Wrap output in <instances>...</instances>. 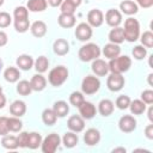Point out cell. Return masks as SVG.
I'll return each instance as SVG.
<instances>
[{"instance_id": "1", "label": "cell", "mask_w": 153, "mask_h": 153, "mask_svg": "<svg viewBox=\"0 0 153 153\" xmlns=\"http://www.w3.org/2000/svg\"><path fill=\"white\" fill-rule=\"evenodd\" d=\"M68 75H69V72H68V68L66 66H63V65L56 66L49 71L48 82L54 87H60L67 81Z\"/></svg>"}, {"instance_id": "2", "label": "cell", "mask_w": 153, "mask_h": 153, "mask_svg": "<svg viewBox=\"0 0 153 153\" xmlns=\"http://www.w3.org/2000/svg\"><path fill=\"white\" fill-rule=\"evenodd\" d=\"M123 29V35H124V39L133 43L136 42L140 37V23L137 19L129 17L124 20V26Z\"/></svg>"}, {"instance_id": "3", "label": "cell", "mask_w": 153, "mask_h": 153, "mask_svg": "<svg viewBox=\"0 0 153 153\" xmlns=\"http://www.w3.org/2000/svg\"><path fill=\"white\" fill-rule=\"evenodd\" d=\"M109 72L110 73H118L123 74L128 72L131 67V59L128 55H118L115 59H111L108 62Z\"/></svg>"}, {"instance_id": "4", "label": "cell", "mask_w": 153, "mask_h": 153, "mask_svg": "<svg viewBox=\"0 0 153 153\" xmlns=\"http://www.w3.org/2000/svg\"><path fill=\"white\" fill-rule=\"evenodd\" d=\"M102 54V50L98 44L96 43H86L80 47L78 51V57L82 62H90L98 59Z\"/></svg>"}, {"instance_id": "5", "label": "cell", "mask_w": 153, "mask_h": 153, "mask_svg": "<svg viewBox=\"0 0 153 153\" xmlns=\"http://www.w3.org/2000/svg\"><path fill=\"white\" fill-rule=\"evenodd\" d=\"M100 88V80L97 75L88 74L86 75L81 81V92L86 96L94 94Z\"/></svg>"}, {"instance_id": "6", "label": "cell", "mask_w": 153, "mask_h": 153, "mask_svg": "<svg viewBox=\"0 0 153 153\" xmlns=\"http://www.w3.org/2000/svg\"><path fill=\"white\" fill-rule=\"evenodd\" d=\"M60 145H61L60 135L57 133H50L42 140L41 149L43 153H55Z\"/></svg>"}, {"instance_id": "7", "label": "cell", "mask_w": 153, "mask_h": 153, "mask_svg": "<svg viewBox=\"0 0 153 153\" xmlns=\"http://www.w3.org/2000/svg\"><path fill=\"white\" fill-rule=\"evenodd\" d=\"M126 80L122 74L118 73H110L106 79V87L111 92H118L124 87Z\"/></svg>"}, {"instance_id": "8", "label": "cell", "mask_w": 153, "mask_h": 153, "mask_svg": "<svg viewBox=\"0 0 153 153\" xmlns=\"http://www.w3.org/2000/svg\"><path fill=\"white\" fill-rule=\"evenodd\" d=\"M136 126H137V122L131 115H123L118 120V129L122 133H126V134L133 133L136 129Z\"/></svg>"}, {"instance_id": "9", "label": "cell", "mask_w": 153, "mask_h": 153, "mask_svg": "<svg viewBox=\"0 0 153 153\" xmlns=\"http://www.w3.org/2000/svg\"><path fill=\"white\" fill-rule=\"evenodd\" d=\"M74 35H75V37L80 42H86V41L91 39V37L93 35V30H92V27L87 23L82 22V23H79L76 25L75 31H74Z\"/></svg>"}, {"instance_id": "10", "label": "cell", "mask_w": 153, "mask_h": 153, "mask_svg": "<svg viewBox=\"0 0 153 153\" xmlns=\"http://www.w3.org/2000/svg\"><path fill=\"white\" fill-rule=\"evenodd\" d=\"M87 24L91 27H99L104 23V13L99 8H92L87 12Z\"/></svg>"}, {"instance_id": "11", "label": "cell", "mask_w": 153, "mask_h": 153, "mask_svg": "<svg viewBox=\"0 0 153 153\" xmlns=\"http://www.w3.org/2000/svg\"><path fill=\"white\" fill-rule=\"evenodd\" d=\"M105 23L111 26V27H116L120 26L122 23V13L120 12V10L116 8H109L105 12V17H104Z\"/></svg>"}, {"instance_id": "12", "label": "cell", "mask_w": 153, "mask_h": 153, "mask_svg": "<svg viewBox=\"0 0 153 153\" xmlns=\"http://www.w3.org/2000/svg\"><path fill=\"white\" fill-rule=\"evenodd\" d=\"M67 127L71 131L74 133H81L85 129V120L80 115H72L67 120Z\"/></svg>"}, {"instance_id": "13", "label": "cell", "mask_w": 153, "mask_h": 153, "mask_svg": "<svg viewBox=\"0 0 153 153\" xmlns=\"http://www.w3.org/2000/svg\"><path fill=\"white\" fill-rule=\"evenodd\" d=\"M91 69H92L93 74L97 75V76H105V75L109 73V66H108V62H105V60L99 59V57L92 61Z\"/></svg>"}, {"instance_id": "14", "label": "cell", "mask_w": 153, "mask_h": 153, "mask_svg": "<svg viewBox=\"0 0 153 153\" xmlns=\"http://www.w3.org/2000/svg\"><path fill=\"white\" fill-rule=\"evenodd\" d=\"M100 131L96 128H88L84 134V142L86 146H96L100 141Z\"/></svg>"}, {"instance_id": "15", "label": "cell", "mask_w": 153, "mask_h": 153, "mask_svg": "<svg viewBox=\"0 0 153 153\" xmlns=\"http://www.w3.org/2000/svg\"><path fill=\"white\" fill-rule=\"evenodd\" d=\"M79 115L84 118V120H91L96 116L97 114V109H96V105L91 102H84L79 108Z\"/></svg>"}, {"instance_id": "16", "label": "cell", "mask_w": 153, "mask_h": 153, "mask_svg": "<svg viewBox=\"0 0 153 153\" xmlns=\"http://www.w3.org/2000/svg\"><path fill=\"white\" fill-rule=\"evenodd\" d=\"M115 110V104L111 99H108V98H104L102 99L99 103H98V108H97V111L99 112L100 116L103 117H109L110 115H112Z\"/></svg>"}, {"instance_id": "17", "label": "cell", "mask_w": 153, "mask_h": 153, "mask_svg": "<svg viewBox=\"0 0 153 153\" xmlns=\"http://www.w3.org/2000/svg\"><path fill=\"white\" fill-rule=\"evenodd\" d=\"M47 79L45 76L42 74V73H37L35 75H32L31 80H30V85H31V88L32 91H36V92H41L43 91L45 87H47Z\"/></svg>"}, {"instance_id": "18", "label": "cell", "mask_w": 153, "mask_h": 153, "mask_svg": "<svg viewBox=\"0 0 153 153\" xmlns=\"http://www.w3.org/2000/svg\"><path fill=\"white\" fill-rule=\"evenodd\" d=\"M47 30H48V26L43 20H36L30 25V31H31L32 36L36 38L44 37L47 33Z\"/></svg>"}, {"instance_id": "19", "label": "cell", "mask_w": 153, "mask_h": 153, "mask_svg": "<svg viewBox=\"0 0 153 153\" xmlns=\"http://www.w3.org/2000/svg\"><path fill=\"white\" fill-rule=\"evenodd\" d=\"M120 12L127 16H133L139 12V6L133 0H123L120 2Z\"/></svg>"}, {"instance_id": "20", "label": "cell", "mask_w": 153, "mask_h": 153, "mask_svg": "<svg viewBox=\"0 0 153 153\" xmlns=\"http://www.w3.org/2000/svg\"><path fill=\"white\" fill-rule=\"evenodd\" d=\"M53 50L59 56H65L69 53V43L65 38H57L55 39L53 44Z\"/></svg>"}, {"instance_id": "21", "label": "cell", "mask_w": 153, "mask_h": 153, "mask_svg": "<svg viewBox=\"0 0 153 153\" xmlns=\"http://www.w3.org/2000/svg\"><path fill=\"white\" fill-rule=\"evenodd\" d=\"M104 57L111 60V59H115L117 57L118 55H121V47L120 44H115V43H106L104 47H103V50H102Z\"/></svg>"}, {"instance_id": "22", "label": "cell", "mask_w": 153, "mask_h": 153, "mask_svg": "<svg viewBox=\"0 0 153 153\" xmlns=\"http://www.w3.org/2000/svg\"><path fill=\"white\" fill-rule=\"evenodd\" d=\"M33 62H35V60L32 59V56L27 55V54H22L16 60L17 67L22 71H30L33 67Z\"/></svg>"}, {"instance_id": "23", "label": "cell", "mask_w": 153, "mask_h": 153, "mask_svg": "<svg viewBox=\"0 0 153 153\" xmlns=\"http://www.w3.org/2000/svg\"><path fill=\"white\" fill-rule=\"evenodd\" d=\"M57 23L63 29H71L75 25L76 23V18L74 14H69V13H60L57 17Z\"/></svg>"}, {"instance_id": "24", "label": "cell", "mask_w": 153, "mask_h": 153, "mask_svg": "<svg viewBox=\"0 0 153 153\" xmlns=\"http://www.w3.org/2000/svg\"><path fill=\"white\" fill-rule=\"evenodd\" d=\"M10 112L12 116H16V117H22L26 114V104L25 102L23 100H14L12 102V104L10 105Z\"/></svg>"}, {"instance_id": "25", "label": "cell", "mask_w": 153, "mask_h": 153, "mask_svg": "<svg viewBox=\"0 0 153 153\" xmlns=\"http://www.w3.org/2000/svg\"><path fill=\"white\" fill-rule=\"evenodd\" d=\"M61 143H63V146L66 148H73L79 143V136L74 131H67L63 134V136L61 137Z\"/></svg>"}, {"instance_id": "26", "label": "cell", "mask_w": 153, "mask_h": 153, "mask_svg": "<svg viewBox=\"0 0 153 153\" xmlns=\"http://www.w3.org/2000/svg\"><path fill=\"white\" fill-rule=\"evenodd\" d=\"M4 78L10 84L17 82L19 80V78H20V71H19V68L18 67H13V66L7 67L4 71Z\"/></svg>"}, {"instance_id": "27", "label": "cell", "mask_w": 153, "mask_h": 153, "mask_svg": "<svg viewBox=\"0 0 153 153\" xmlns=\"http://www.w3.org/2000/svg\"><path fill=\"white\" fill-rule=\"evenodd\" d=\"M108 38L111 43L115 44H121L124 42V35H123V29L121 26H116L112 27L108 35Z\"/></svg>"}, {"instance_id": "28", "label": "cell", "mask_w": 153, "mask_h": 153, "mask_svg": "<svg viewBox=\"0 0 153 153\" xmlns=\"http://www.w3.org/2000/svg\"><path fill=\"white\" fill-rule=\"evenodd\" d=\"M53 110H54V112L56 114L57 117L63 118V117H66V116L68 115V112H69V105H68L67 102H65V100H57V102L54 103Z\"/></svg>"}, {"instance_id": "29", "label": "cell", "mask_w": 153, "mask_h": 153, "mask_svg": "<svg viewBox=\"0 0 153 153\" xmlns=\"http://www.w3.org/2000/svg\"><path fill=\"white\" fill-rule=\"evenodd\" d=\"M48 7L47 0H27L26 8L30 12H43Z\"/></svg>"}, {"instance_id": "30", "label": "cell", "mask_w": 153, "mask_h": 153, "mask_svg": "<svg viewBox=\"0 0 153 153\" xmlns=\"http://www.w3.org/2000/svg\"><path fill=\"white\" fill-rule=\"evenodd\" d=\"M129 109L133 115H142L147 109V104L141 99H134V100H130Z\"/></svg>"}, {"instance_id": "31", "label": "cell", "mask_w": 153, "mask_h": 153, "mask_svg": "<svg viewBox=\"0 0 153 153\" xmlns=\"http://www.w3.org/2000/svg\"><path fill=\"white\" fill-rule=\"evenodd\" d=\"M42 135L37 131H31L29 133V139H27V147L26 148H30V149H37L38 147H41V143H42Z\"/></svg>"}, {"instance_id": "32", "label": "cell", "mask_w": 153, "mask_h": 153, "mask_svg": "<svg viewBox=\"0 0 153 153\" xmlns=\"http://www.w3.org/2000/svg\"><path fill=\"white\" fill-rule=\"evenodd\" d=\"M42 121H43V123L45 124V126H48V127H51V126H54L55 123H56V121H57V116H56V114L54 112V110L53 109H44L43 111H42Z\"/></svg>"}, {"instance_id": "33", "label": "cell", "mask_w": 153, "mask_h": 153, "mask_svg": "<svg viewBox=\"0 0 153 153\" xmlns=\"http://www.w3.org/2000/svg\"><path fill=\"white\" fill-rule=\"evenodd\" d=\"M1 145L4 148L6 149H10V151H14L17 149L19 146H18V141H17V136L14 135H4L2 139H1Z\"/></svg>"}, {"instance_id": "34", "label": "cell", "mask_w": 153, "mask_h": 153, "mask_svg": "<svg viewBox=\"0 0 153 153\" xmlns=\"http://www.w3.org/2000/svg\"><path fill=\"white\" fill-rule=\"evenodd\" d=\"M48 67H49V60L44 55L38 56L35 60V62H33V68L36 69L37 73H44V72H47L48 71Z\"/></svg>"}, {"instance_id": "35", "label": "cell", "mask_w": 153, "mask_h": 153, "mask_svg": "<svg viewBox=\"0 0 153 153\" xmlns=\"http://www.w3.org/2000/svg\"><path fill=\"white\" fill-rule=\"evenodd\" d=\"M7 128L8 131L19 133L23 128V122L20 121V117H16V116L7 117Z\"/></svg>"}, {"instance_id": "36", "label": "cell", "mask_w": 153, "mask_h": 153, "mask_svg": "<svg viewBox=\"0 0 153 153\" xmlns=\"http://www.w3.org/2000/svg\"><path fill=\"white\" fill-rule=\"evenodd\" d=\"M17 92L20 96H29L32 92L30 81H27V80H18L17 81Z\"/></svg>"}, {"instance_id": "37", "label": "cell", "mask_w": 153, "mask_h": 153, "mask_svg": "<svg viewBox=\"0 0 153 153\" xmlns=\"http://www.w3.org/2000/svg\"><path fill=\"white\" fill-rule=\"evenodd\" d=\"M13 25H14V29H16L17 32L24 33L30 29L31 24H30V20L27 18V19H14L13 20Z\"/></svg>"}, {"instance_id": "38", "label": "cell", "mask_w": 153, "mask_h": 153, "mask_svg": "<svg viewBox=\"0 0 153 153\" xmlns=\"http://www.w3.org/2000/svg\"><path fill=\"white\" fill-rule=\"evenodd\" d=\"M85 102V97H84V93L80 92V91H74L69 94V104L75 106V108H79L82 103Z\"/></svg>"}, {"instance_id": "39", "label": "cell", "mask_w": 153, "mask_h": 153, "mask_svg": "<svg viewBox=\"0 0 153 153\" xmlns=\"http://www.w3.org/2000/svg\"><path fill=\"white\" fill-rule=\"evenodd\" d=\"M131 54H133V57L137 61H141L143 60L146 56H147V48L143 47L142 44H137L131 50Z\"/></svg>"}, {"instance_id": "40", "label": "cell", "mask_w": 153, "mask_h": 153, "mask_svg": "<svg viewBox=\"0 0 153 153\" xmlns=\"http://www.w3.org/2000/svg\"><path fill=\"white\" fill-rule=\"evenodd\" d=\"M130 100H131V99L129 98V96H127V94H121V96H118V97L116 98V100H115V106H116L117 109H120V110H126V109L129 108Z\"/></svg>"}, {"instance_id": "41", "label": "cell", "mask_w": 153, "mask_h": 153, "mask_svg": "<svg viewBox=\"0 0 153 153\" xmlns=\"http://www.w3.org/2000/svg\"><path fill=\"white\" fill-rule=\"evenodd\" d=\"M140 41H141V44L146 48H152L153 47V32L151 30H147V31H143V33L140 35Z\"/></svg>"}, {"instance_id": "42", "label": "cell", "mask_w": 153, "mask_h": 153, "mask_svg": "<svg viewBox=\"0 0 153 153\" xmlns=\"http://www.w3.org/2000/svg\"><path fill=\"white\" fill-rule=\"evenodd\" d=\"M14 19H27L29 18V10L25 6H17L13 11Z\"/></svg>"}, {"instance_id": "43", "label": "cell", "mask_w": 153, "mask_h": 153, "mask_svg": "<svg viewBox=\"0 0 153 153\" xmlns=\"http://www.w3.org/2000/svg\"><path fill=\"white\" fill-rule=\"evenodd\" d=\"M12 23V17L10 13L5 12V11H1L0 12V29H5V27H8Z\"/></svg>"}, {"instance_id": "44", "label": "cell", "mask_w": 153, "mask_h": 153, "mask_svg": "<svg viewBox=\"0 0 153 153\" xmlns=\"http://www.w3.org/2000/svg\"><path fill=\"white\" fill-rule=\"evenodd\" d=\"M142 102H145L147 105H151L153 104V91L151 88L148 90H143L141 92V98H140Z\"/></svg>"}, {"instance_id": "45", "label": "cell", "mask_w": 153, "mask_h": 153, "mask_svg": "<svg viewBox=\"0 0 153 153\" xmlns=\"http://www.w3.org/2000/svg\"><path fill=\"white\" fill-rule=\"evenodd\" d=\"M27 139H29V133L27 131H20L19 135L17 136L18 146L20 148H26L27 147Z\"/></svg>"}, {"instance_id": "46", "label": "cell", "mask_w": 153, "mask_h": 153, "mask_svg": "<svg viewBox=\"0 0 153 153\" xmlns=\"http://www.w3.org/2000/svg\"><path fill=\"white\" fill-rule=\"evenodd\" d=\"M60 8H61V13H69V14H74L75 12V7H73L69 2H67L66 0L62 1V4L60 5Z\"/></svg>"}, {"instance_id": "47", "label": "cell", "mask_w": 153, "mask_h": 153, "mask_svg": "<svg viewBox=\"0 0 153 153\" xmlns=\"http://www.w3.org/2000/svg\"><path fill=\"white\" fill-rule=\"evenodd\" d=\"M8 128H7V117L6 116H0V135L4 136L8 134Z\"/></svg>"}, {"instance_id": "48", "label": "cell", "mask_w": 153, "mask_h": 153, "mask_svg": "<svg viewBox=\"0 0 153 153\" xmlns=\"http://www.w3.org/2000/svg\"><path fill=\"white\" fill-rule=\"evenodd\" d=\"M145 136L148 140H153V123L147 124L145 127Z\"/></svg>"}, {"instance_id": "49", "label": "cell", "mask_w": 153, "mask_h": 153, "mask_svg": "<svg viewBox=\"0 0 153 153\" xmlns=\"http://www.w3.org/2000/svg\"><path fill=\"white\" fill-rule=\"evenodd\" d=\"M136 4L142 8H149L153 6V0H137Z\"/></svg>"}, {"instance_id": "50", "label": "cell", "mask_w": 153, "mask_h": 153, "mask_svg": "<svg viewBox=\"0 0 153 153\" xmlns=\"http://www.w3.org/2000/svg\"><path fill=\"white\" fill-rule=\"evenodd\" d=\"M7 42H8V36H7V33H6L5 31L0 30V47L6 45Z\"/></svg>"}, {"instance_id": "51", "label": "cell", "mask_w": 153, "mask_h": 153, "mask_svg": "<svg viewBox=\"0 0 153 153\" xmlns=\"http://www.w3.org/2000/svg\"><path fill=\"white\" fill-rule=\"evenodd\" d=\"M63 0H47L48 5L51 7H60V5L62 4Z\"/></svg>"}, {"instance_id": "52", "label": "cell", "mask_w": 153, "mask_h": 153, "mask_svg": "<svg viewBox=\"0 0 153 153\" xmlns=\"http://www.w3.org/2000/svg\"><path fill=\"white\" fill-rule=\"evenodd\" d=\"M6 102H7V99H6V96H5L2 92H0V109L5 108V105H6Z\"/></svg>"}, {"instance_id": "53", "label": "cell", "mask_w": 153, "mask_h": 153, "mask_svg": "<svg viewBox=\"0 0 153 153\" xmlns=\"http://www.w3.org/2000/svg\"><path fill=\"white\" fill-rule=\"evenodd\" d=\"M67 2H69L73 7H75V8H78L80 5H81V2H82V0H66Z\"/></svg>"}, {"instance_id": "54", "label": "cell", "mask_w": 153, "mask_h": 153, "mask_svg": "<svg viewBox=\"0 0 153 153\" xmlns=\"http://www.w3.org/2000/svg\"><path fill=\"white\" fill-rule=\"evenodd\" d=\"M146 110H147V109H146ZM147 117H148L149 122L153 123V106H152V105H151V106L148 108V110H147Z\"/></svg>"}, {"instance_id": "55", "label": "cell", "mask_w": 153, "mask_h": 153, "mask_svg": "<svg viewBox=\"0 0 153 153\" xmlns=\"http://www.w3.org/2000/svg\"><path fill=\"white\" fill-rule=\"evenodd\" d=\"M111 152H112V153H118V152H121V153H126L127 149H126L124 147H115V148H112Z\"/></svg>"}, {"instance_id": "56", "label": "cell", "mask_w": 153, "mask_h": 153, "mask_svg": "<svg viewBox=\"0 0 153 153\" xmlns=\"http://www.w3.org/2000/svg\"><path fill=\"white\" fill-rule=\"evenodd\" d=\"M147 78H148V85H149V86H153V82H152V78H153V73H149Z\"/></svg>"}, {"instance_id": "57", "label": "cell", "mask_w": 153, "mask_h": 153, "mask_svg": "<svg viewBox=\"0 0 153 153\" xmlns=\"http://www.w3.org/2000/svg\"><path fill=\"white\" fill-rule=\"evenodd\" d=\"M2 67H4V62H2V60H1V57H0V73H1Z\"/></svg>"}, {"instance_id": "58", "label": "cell", "mask_w": 153, "mask_h": 153, "mask_svg": "<svg viewBox=\"0 0 153 153\" xmlns=\"http://www.w3.org/2000/svg\"><path fill=\"white\" fill-rule=\"evenodd\" d=\"M4 2H5V0H0V7L4 5Z\"/></svg>"}, {"instance_id": "59", "label": "cell", "mask_w": 153, "mask_h": 153, "mask_svg": "<svg viewBox=\"0 0 153 153\" xmlns=\"http://www.w3.org/2000/svg\"><path fill=\"white\" fill-rule=\"evenodd\" d=\"M0 92H2V86H0Z\"/></svg>"}, {"instance_id": "60", "label": "cell", "mask_w": 153, "mask_h": 153, "mask_svg": "<svg viewBox=\"0 0 153 153\" xmlns=\"http://www.w3.org/2000/svg\"><path fill=\"white\" fill-rule=\"evenodd\" d=\"M135 1H137V0H135Z\"/></svg>"}]
</instances>
